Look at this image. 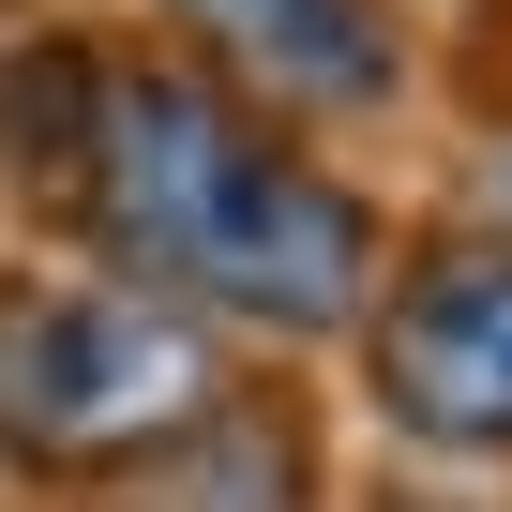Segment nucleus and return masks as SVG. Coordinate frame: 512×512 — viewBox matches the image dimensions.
<instances>
[{"label":"nucleus","mask_w":512,"mask_h":512,"mask_svg":"<svg viewBox=\"0 0 512 512\" xmlns=\"http://www.w3.org/2000/svg\"><path fill=\"white\" fill-rule=\"evenodd\" d=\"M46 91H61L46 151L136 287L241 317V332H362L377 211L332 166H302L241 91L181 61H46Z\"/></svg>","instance_id":"f257e3e1"},{"label":"nucleus","mask_w":512,"mask_h":512,"mask_svg":"<svg viewBox=\"0 0 512 512\" xmlns=\"http://www.w3.org/2000/svg\"><path fill=\"white\" fill-rule=\"evenodd\" d=\"M226 407V347L166 287H91V272H0V467L46 482H121L181 452Z\"/></svg>","instance_id":"f03ea898"},{"label":"nucleus","mask_w":512,"mask_h":512,"mask_svg":"<svg viewBox=\"0 0 512 512\" xmlns=\"http://www.w3.org/2000/svg\"><path fill=\"white\" fill-rule=\"evenodd\" d=\"M362 362L422 452H512V256H437L362 302Z\"/></svg>","instance_id":"7ed1b4c3"},{"label":"nucleus","mask_w":512,"mask_h":512,"mask_svg":"<svg viewBox=\"0 0 512 512\" xmlns=\"http://www.w3.org/2000/svg\"><path fill=\"white\" fill-rule=\"evenodd\" d=\"M181 16L272 91V106H392V76H407V46H392V16L377 0H181Z\"/></svg>","instance_id":"20e7f679"}]
</instances>
